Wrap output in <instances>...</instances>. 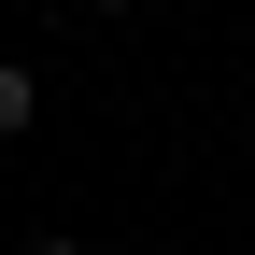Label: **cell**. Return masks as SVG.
Returning <instances> with one entry per match:
<instances>
[{
  "label": "cell",
  "instance_id": "1",
  "mask_svg": "<svg viewBox=\"0 0 255 255\" xmlns=\"http://www.w3.org/2000/svg\"><path fill=\"white\" fill-rule=\"evenodd\" d=\"M28 114H43V85H28L14 57H0V142H28Z\"/></svg>",
  "mask_w": 255,
  "mask_h": 255
},
{
  "label": "cell",
  "instance_id": "3",
  "mask_svg": "<svg viewBox=\"0 0 255 255\" xmlns=\"http://www.w3.org/2000/svg\"><path fill=\"white\" fill-rule=\"evenodd\" d=\"M85 14H128V0H85Z\"/></svg>",
  "mask_w": 255,
  "mask_h": 255
},
{
  "label": "cell",
  "instance_id": "2",
  "mask_svg": "<svg viewBox=\"0 0 255 255\" xmlns=\"http://www.w3.org/2000/svg\"><path fill=\"white\" fill-rule=\"evenodd\" d=\"M28 255H85V241H28Z\"/></svg>",
  "mask_w": 255,
  "mask_h": 255
}]
</instances>
